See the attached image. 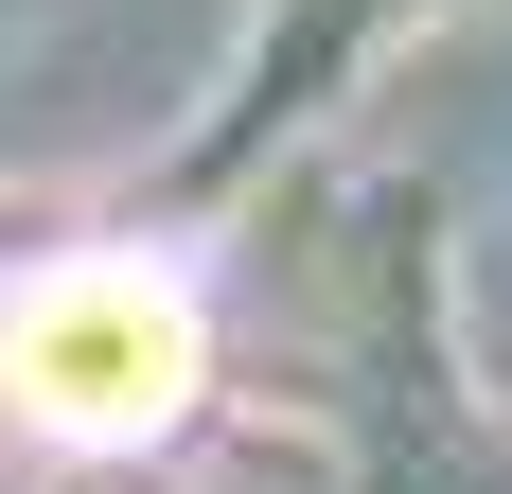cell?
<instances>
[{
  "mask_svg": "<svg viewBox=\"0 0 512 494\" xmlns=\"http://www.w3.org/2000/svg\"><path fill=\"white\" fill-rule=\"evenodd\" d=\"M0 389L53 442H142V424L195 406V300L159 265H71V283H36L0 318Z\"/></svg>",
  "mask_w": 512,
  "mask_h": 494,
  "instance_id": "1",
  "label": "cell"
}]
</instances>
